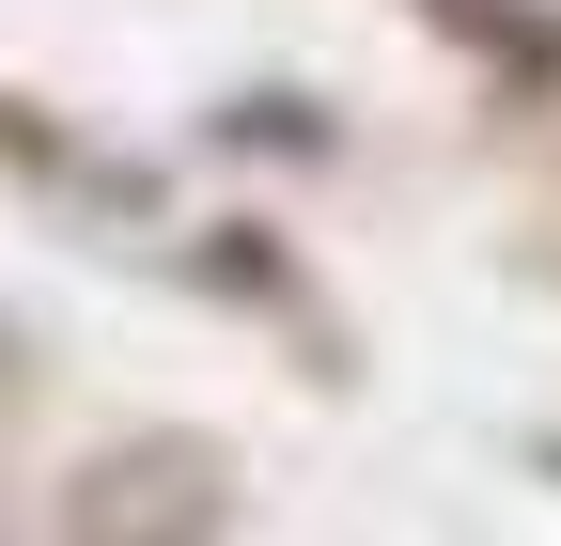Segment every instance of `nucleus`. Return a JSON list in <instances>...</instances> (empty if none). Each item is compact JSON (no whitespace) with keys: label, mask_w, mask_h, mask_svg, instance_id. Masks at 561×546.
Masks as SVG:
<instances>
[{"label":"nucleus","mask_w":561,"mask_h":546,"mask_svg":"<svg viewBox=\"0 0 561 546\" xmlns=\"http://www.w3.org/2000/svg\"><path fill=\"white\" fill-rule=\"evenodd\" d=\"M62 531L79 546H110V531H234V468L203 437H125V453H94L62 485Z\"/></svg>","instance_id":"obj_1"}]
</instances>
